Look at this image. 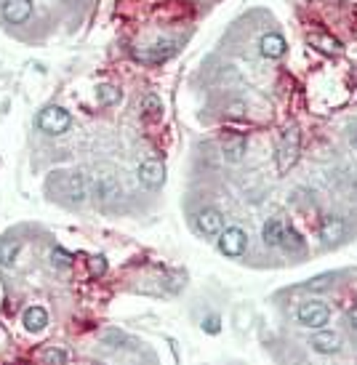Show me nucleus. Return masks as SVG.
<instances>
[{"mask_svg": "<svg viewBox=\"0 0 357 365\" xmlns=\"http://www.w3.org/2000/svg\"><path fill=\"white\" fill-rule=\"evenodd\" d=\"M176 53V43L163 41V43H152L147 48H139L133 51V59L144 61V64H160V61H168Z\"/></svg>", "mask_w": 357, "mask_h": 365, "instance_id": "obj_9", "label": "nucleus"}, {"mask_svg": "<svg viewBox=\"0 0 357 365\" xmlns=\"http://www.w3.org/2000/svg\"><path fill=\"white\" fill-rule=\"evenodd\" d=\"M336 274L338 272L320 274V277H315V280H309L304 288H306V291H326V288H331V285H333V277H336Z\"/></svg>", "mask_w": 357, "mask_h": 365, "instance_id": "obj_22", "label": "nucleus"}, {"mask_svg": "<svg viewBox=\"0 0 357 365\" xmlns=\"http://www.w3.org/2000/svg\"><path fill=\"white\" fill-rule=\"evenodd\" d=\"M93 192L99 195L102 200H110V197H118V195H120V184L115 182L113 176L102 173V176L93 182Z\"/></svg>", "mask_w": 357, "mask_h": 365, "instance_id": "obj_15", "label": "nucleus"}, {"mask_svg": "<svg viewBox=\"0 0 357 365\" xmlns=\"http://www.w3.org/2000/svg\"><path fill=\"white\" fill-rule=\"evenodd\" d=\"M286 51H288V43L283 35H277V32L262 35V41H259V53H262L264 59H280V56H286Z\"/></svg>", "mask_w": 357, "mask_h": 365, "instance_id": "obj_12", "label": "nucleus"}, {"mask_svg": "<svg viewBox=\"0 0 357 365\" xmlns=\"http://www.w3.org/2000/svg\"><path fill=\"white\" fill-rule=\"evenodd\" d=\"M136 179H139V184H142L144 190H157V187H163V182H165L163 160H157V158L142 160L139 168H136Z\"/></svg>", "mask_w": 357, "mask_h": 365, "instance_id": "obj_6", "label": "nucleus"}, {"mask_svg": "<svg viewBox=\"0 0 357 365\" xmlns=\"http://www.w3.org/2000/svg\"><path fill=\"white\" fill-rule=\"evenodd\" d=\"M51 256H53V264H56V267H72V262H75L72 254H67L64 248H53Z\"/></svg>", "mask_w": 357, "mask_h": 365, "instance_id": "obj_24", "label": "nucleus"}, {"mask_svg": "<svg viewBox=\"0 0 357 365\" xmlns=\"http://www.w3.org/2000/svg\"><path fill=\"white\" fill-rule=\"evenodd\" d=\"M245 150H248V142H245V139H235L232 144H227V147H224V158L229 163L243 160V158H245Z\"/></svg>", "mask_w": 357, "mask_h": 365, "instance_id": "obj_20", "label": "nucleus"}, {"mask_svg": "<svg viewBox=\"0 0 357 365\" xmlns=\"http://www.w3.org/2000/svg\"><path fill=\"white\" fill-rule=\"evenodd\" d=\"M219 235H222V237H219V251H222L227 259H237V256L245 254V248H248V235H245L243 227H224Z\"/></svg>", "mask_w": 357, "mask_h": 365, "instance_id": "obj_5", "label": "nucleus"}, {"mask_svg": "<svg viewBox=\"0 0 357 365\" xmlns=\"http://www.w3.org/2000/svg\"><path fill=\"white\" fill-rule=\"evenodd\" d=\"M299 153H301V133H299V128L291 125L280 133V142H277V168L280 171L294 168V163L299 160Z\"/></svg>", "mask_w": 357, "mask_h": 365, "instance_id": "obj_2", "label": "nucleus"}, {"mask_svg": "<svg viewBox=\"0 0 357 365\" xmlns=\"http://www.w3.org/2000/svg\"><path fill=\"white\" fill-rule=\"evenodd\" d=\"M280 248H286L288 254H301V251H304V237H301L296 230H288L286 227V235H283Z\"/></svg>", "mask_w": 357, "mask_h": 365, "instance_id": "obj_18", "label": "nucleus"}, {"mask_svg": "<svg viewBox=\"0 0 357 365\" xmlns=\"http://www.w3.org/2000/svg\"><path fill=\"white\" fill-rule=\"evenodd\" d=\"M32 16V0H3V19L9 24H24Z\"/></svg>", "mask_w": 357, "mask_h": 365, "instance_id": "obj_10", "label": "nucleus"}, {"mask_svg": "<svg viewBox=\"0 0 357 365\" xmlns=\"http://www.w3.org/2000/svg\"><path fill=\"white\" fill-rule=\"evenodd\" d=\"M19 251H21V240H16V237L0 240V264H14Z\"/></svg>", "mask_w": 357, "mask_h": 365, "instance_id": "obj_17", "label": "nucleus"}, {"mask_svg": "<svg viewBox=\"0 0 357 365\" xmlns=\"http://www.w3.org/2000/svg\"><path fill=\"white\" fill-rule=\"evenodd\" d=\"M48 190L64 195L70 203H83L88 197V182L83 173H56L53 182H48Z\"/></svg>", "mask_w": 357, "mask_h": 365, "instance_id": "obj_1", "label": "nucleus"}, {"mask_svg": "<svg viewBox=\"0 0 357 365\" xmlns=\"http://www.w3.org/2000/svg\"><path fill=\"white\" fill-rule=\"evenodd\" d=\"M283 235H286V224L277 222V219H269V222L262 227V240H264L267 245H272V248H277V245L283 243Z\"/></svg>", "mask_w": 357, "mask_h": 365, "instance_id": "obj_14", "label": "nucleus"}, {"mask_svg": "<svg viewBox=\"0 0 357 365\" xmlns=\"http://www.w3.org/2000/svg\"><path fill=\"white\" fill-rule=\"evenodd\" d=\"M41 357L46 360V363H67V360H70V355H67V352H61V349H53V346L43 349Z\"/></svg>", "mask_w": 357, "mask_h": 365, "instance_id": "obj_23", "label": "nucleus"}, {"mask_svg": "<svg viewBox=\"0 0 357 365\" xmlns=\"http://www.w3.org/2000/svg\"><path fill=\"white\" fill-rule=\"evenodd\" d=\"M309 46H315L317 51H323V53L341 51V43H338L336 38H328V35H320V32H312V35H309Z\"/></svg>", "mask_w": 357, "mask_h": 365, "instance_id": "obj_16", "label": "nucleus"}, {"mask_svg": "<svg viewBox=\"0 0 357 365\" xmlns=\"http://www.w3.org/2000/svg\"><path fill=\"white\" fill-rule=\"evenodd\" d=\"M160 115H163V104L157 96H147L144 99V118H150V120H160Z\"/></svg>", "mask_w": 357, "mask_h": 365, "instance_id": "obj_21", "label": "nucleus"}, {"mask_svg": "<svg viewBox=\"0 0 357 365\" xmlns=\"http://www.w3.org/2000/svg\"><path fill=\"white\" fill-rule=\"evenodd\" d=\"M347 323L352 325V328H355V331H357V304L352 307V309H349V312H347Z\"/></svg>", "mask_w": 357, "mask_h": 365, "instance_id": "obj_27", "label": "nucleus"}, {"mask_svg": "<svg viewBox=\"0 0 357 365\" xmlns=\"http://www.w3.org/2000/svg\"><path fill=\"white\" fill-rule=\"evenodd\" d=\"M192 224L200 235H205V237H216V235L224 230V216H222L219 208H203V211L195 213Z\"/></svg>", "mask_w": 357, "mask_h": 365, "instance_id": "obj_7", "label": "nucleus"}, {"mask_svg": "<svg viewBox=\"0 0 357 365\" xmlns=\"http://www.w3.org/2000/svg\"><path fill=\"white\" fill-rule=\"evenodd\" d=\"M21 323H24V331L41 334V331H46V325H48V312L43 307H30V309H24V314H21Z\"/></svg>", "mask_w": 357, "mask_h": 365, "instance_id": "obj_13", "label": "nucleus"}, {"mask_svg": "<svg viewBox=\"0 0 357 365\" xmlns=\"http://www.w3.org/2000/svg\"><path fill=\"white\" fill-rule=\"evenodd\" d=\"M312 349H315L317 355H336L338 349H341V336H338L336 331L320 328V331L312 336Z\"/></svg>", "mask_w": 357, "mask_h": 365, "instance_id": "obj_11", "label": "nucleus"}, {"mask_svg": "<svg viewBox=\"0 0 357 365\" xmlns=\"http://www.w3.org/2000/svg\"><path fill=\"white\" fill-rule=\"evenodd\" d=\"M203 328L208 331V334H219V331H222V325H219V320H216V317H208Z\"/></svg>", "mask_w": 357, "mask_h": 365, "instance_id": "obj_26", "label": "nucleus"}, {"mask_svg": "<svg viewBox=\"0 0 357 365\" xmlns=\"http://www.w3.org/2000/svg\"><path fill=\"white\" fill-rule=\"evenodd\" d=\"M344 237H347V222L341 216H326L320 222V243L326 245V248L344 243Z\"/></svg>", "mask_w": 357, "mask_h": 365, "instance_id": "obj_8", "label": "nucleus"}, {"mask_svg": "<svg viewBox=\"0 0 357 365\" xmlns=\"http://www.w3.org/2000/svg\"><path fill=\"white\" fill-rule=\"evenodd\" d=\"M104 269H107V262H104L102 256H96V259L91 262V272L93 274H104Z\"/></svg>", "mask_w": 357, "mask_h": 365, "instance_id": "obj_25", "label": "nucleus"}, {"mask_svg": "<svg viewBox=\"0 0 357 365\" xmlns=\"http://www.w3.org/2000/svg\"><path fill=\"white\" fill-rule=\"evenodd\" d=\"M349 144L357 150V125H355V131H352V136H349Z\"/></svg>", "mask_w": 357, "mask_h": 365, "instance_id": "obj_28", "label": "nucleus"}, {"mask_svg": "<svg viewBox=\"0 0 357 365\" xmlns=\"http://www.w3.org/2000/svg\"><path fill=\"white\" fill-rule=\"evenodd\" d=\"M120 96H123L120 88H115V86H107V83L96 88V99H99V104H104V107H110V104H118V102H120Z\"/></svg>", "mask_w": 357, "mask_h": 365, "instance_id": "obj_19", "label": "nucleus"}, {"mask_svg": "<svg viewBox=\"0 0 357 365\" xmlns=\"http://www.w3.org/2000/svg\"><path fill=\"white\" fill-rule=\"evenodd\" d=\"M70 125H72V115L64 107H56V104L41 110V115H38V128L43 133H48V136H61V133L70 131Z\"/></svg>", "mask_w": 357, "mask_h": 365, "instance_id": "obj_3", "label": "nucleus"}, {"mask_svg": "<svg viewBox=\"0 0 357 365\" xmlns=\"http://www.w3.org/2000/svg\"><path fill=\"white\" fill-rule=\"evenodd\" d=\"M328 320H331V307L323 304V302H304L296 309V323L301 328H309V331L326 328Z\"/></svg>", "mask_w": 357, "mask_h": 365, "instance_id": "obj_4", "label": "nucleus"}]
</instances>
